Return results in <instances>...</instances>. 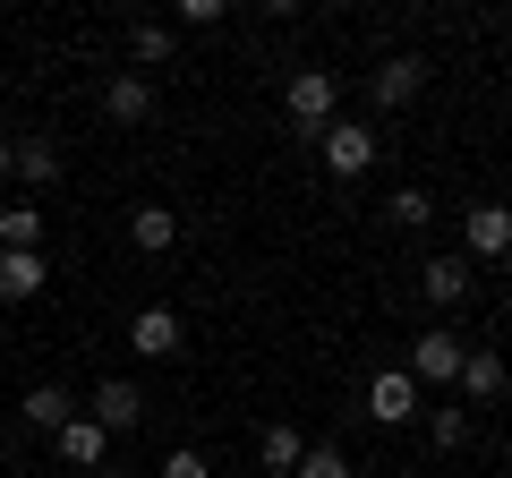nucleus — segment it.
<instances>
[{"label":"nucleus","instance_id":"7","mask_svg":"<svg viewBox=\"0 0 512 478\" xmlns=\"http://www.w3.org/2000/svg\"><path fill=\"white\" fill-rule=\"evenodd\" d=\"M86 419L103 427V436H128V427H146V393H137V385H120V376H111V385H94Z\"/></svg>","mask_w":512,"mask_h":478},{"label":"nucleus","instance_id":"20","mask_svg":"<svg viewBox=\"0 0 512 478\" xmlns=\"http://www.w3.org/2000/svg\"><path fill=\"white\" fill-rule=\"evenodd\" d=\"M384 214H393V231H427V222H436V197H427V188H393Z\"/></svg>","mask_w":512,"mask_h":478},{"label":"nucleus","instance_id":"8","mask_svg":"<svg viewBox=\"0 0 512 478\" xmlns=\"http://www.w3.org/2000/svg\"><path fill=\"white\" fill-rule=\"evenodd\" d=\"M419 86H427V60H419V52H393V60H384L376 77H367V94H376V111H402V103H410Z\"/></svg>","mask_w":512,"mask_h":478},{"label":"nucleus","instance_id":"3","mask_svg":"<svg viewBox=\"0 0 512 478\" xmlns=\"http://www.w3.org/2000/svg\"><path fill=\"white\" fill-rule=\"evenodd\" d=\"M316 146H325V171H333V180H367V163H376V129H367V120H333Z\"/></svg>","mask_w":512,"mask_h":478},{"label":"nucleus","instance_id":"12","mask_svg":"<svg viewBox=\"0 0 512 478\" xmlns=\"http://www.w3.org/2000/svg\"><path fill=\"white\" fill-rule=\"evenodd\" d=\"M18 419H26V427H43V436H60V427L77 419V393H69V385H35V393L18 402Z\"/></svg>","mask_w":512,"mask_h":478},{"label":"nucleus","instance_id":"24","mask_svg":"<svg viewBox=\"0 0 512 478\" xmlns=\"http://www.w3.org/2000/svg\"><path fill=\"white\" fill-rule=\"evenodd\" d=\"M180 26H222V0H180Z\"/></svg>","mask_w":512,"mask_h":478},{"label":"nucleus","instance_id":"16","mask_svg":"<svg viewBox=\"0 0 512 478\" xmlns=\"http://www.w3.org/2000/svg\"><path fill=\"white\" fill-rule=\"evenodd\" d=\"M495 393H504V359L495 350H470L461 359V402H495Z\"/></svg>","mask_w":512,"mask_h":478},{"label":"nucleus","instance_id":"17","mask_svg":"<svg viewBox=\"0 0 512 478\" xmlns=\"http://www.w3.org/2000/svg\"><path fill=\"white\" fill-rule=\"evenodd\" d=\"M18 180L26 188H52L60 180V146H52V137H18Z\"/></svg>","mask_w":512,"mask_h":478},{"label":"nucleus","instance_id":"2","mask_svg":"<svg viewBox=\"0 0 512 478\" xmlns=\"http://www.w3.org/2000/svg\"><path fill=\"white\" fill-rule=\"evenodd\" d=\"M128 350H137V359H180V350H188L180 308H163V299H154V308H137V316H128Z\"/></svg>","mask_w":512,"mask_h":478},{"label":"nucleus","instance_id":"22","mask_svg":"<svg viewBox=\"0 0 512 478\" xmlns=\"http://www.w3.org/2000/svg\"><path fill=\"white\" fill-rule=\"evenodd\" d=\"M427 436H436L444 453H453V444H470V410H461V402H453V410H427Z\"/></svg>","mask_w":512,"mask_h":478},{"label":"nucleus","instance_id":"4","mask_svg":"<svg viewBox=\"0 0 512 478\" xmlns=\"http://www.w3.org/2000/svg\"><path fill=\"white\" fill-rule=\"evenodd\" d=\"M367 419H376V427H410V419H419V376H410V368L367 376Z\"/></svg>","mask_w":512,"mask_h":478},{"label":"nucleus","instance_id":"6","mask_svg":"<svg viewBox=\"0 0 512 478\" xmlns=\"http://www.w3.org/2000/svg\"><path fill=\"white\" fill-rule=\"evenodd\" d=\"M461 248L470 257H512V205H461Z\"/></svg>","mask_w":512,"mask_h":478},{"label":"nucleus","instance_id":"18","mask_svg":"<svg viewBox=\"0 0 512 478\" xmlns=\"http://www.w3.org/2000/svg\"><path fill=\"white\" fill-rule=\"evenodd\" d=\"M171 43H180V35H171L163 18H146V26H128V60H137V69H163V60H171Z\"/></svg>","mask_w":512,"mask_h":478},{"label":"nucleus","instance_id":"5","mask_svg":"<svg viewBox=\"0 0 512 478\" xmlns=\"http://www.w3.org/2000/svg\"><path fill=\"white\" fill-rule=\"evenodd\" d=\"M461 359H470V350H461V333H444V325H427L419 342H410V376H419V385H461Z\"/></svg>","mask_w":512,"mask_h":478},{"label":"nucleus","instance_id":"1","mask_svg":"<svg viewBox=\"0 0 512 478\" xmlns=\"http://www.w3.org/2000/svg\"><path fill=\"white\" fill-rule=\"evenodd\" d=\"M282 111H291L299 137H325L333 120H342V77H333V69H299L291 94H282Z\"/></svg>","mask_w":512,"mask_h":478},{"label":"nucleus","instance_id":"23","mask_svg":"<svg viewBox=\"0 0 512 478\" xmlns=\"http://www.w3.org/2000/svg\"><path fill=\"white\" fill-rule=\"evenodd\" d=\"M154 478H214V470H205V453H188V444H180V453H163V470H154Z\"/></svg>","mask_w":512,"mask_h":478},{"label":"nucleus","instance_id":"13","mask_svg":"<svg viewBox=\"0 0 512 478\" xmlns=\"http://www.w3.org/2000/svg\"><path fill=\"white\" fill-rule=\"evenodd\" d=\"M299 453H308V436H299L291 419H274L265 436H256V461H265V478H291V470H299Z\"/></svg>","mask_w":512,"mask_h":478},{"label":"nucleus","instance_id":"10","mask_svg":"<svg viewBox=\"0 0 512 478\" xmlns=\"http://www.w3.org/2000/svg\"><path fill=\"white\" fill-rule=\"evenodd\" d=\"M43 282H52L43 248H0V299H35Z\"/></svg>","mask_w":512,"mask_h":478},{"label":"nucleus","instance_id":"15","mask_svg":"<svg viewBox=\"0 0 512 478\" xmlns=\"http://www.w3.org/2000/svg\"><path fill=\"white\" fill-rule=\"evenodd\" d=\"M128 239H137L146 257H163V248H180V214H171V205H137V214H128Z\"/></svg>","mask_w":512,"mask_h":478},{"label":"nucleus","instance_id":"19","mask_svg":"<svg viewBox=\"0 0 512 478\" xmlns=\"http://www.w3.org/2000/svg\"><path fill=\"white\" fill-rule=\"evenodd\" d=\"M0 248H43V205H0Z\"/></svg>","mask_w":512,"mask_h":478},{"label":"nucleus","instance_id":"25","mask_svg":"<svg viewBox=\"0 0 512 478\" xmlns=\"http://www.w3.org/2000/svg\"><path fill=\"white\" fill-rule=\"evenodd\" d=\"M0 180H18V137H0Z\"/></svg>","mask_w":512,"mask_h":478},{"label":"nucleus","instance_id":"21","mask_svg":"<svg viewBox=\"0 0 512 478\" xmlns=\"http://www.w3.org/2000/svg\"><path fill=\"white\" fill-rule=\"evenodd\" d=\"M291 478H350V453H342V444H308Z\"/></svg>","mask_w":512,"mask_h":478},{"label":"nucleus","instance_id":"9","mask_svg":"<svg viewBox=\"0 0 512 478\" xmlns=\"http://www.w3.org/2000/svg\"><path fill=\"white\" fill-rule=\"evenodd\" d=\"M419 291H427V308H461V299L478 291V274H470V257H427Z\"/></svg>","mask_w":512,"mask_h":478},{"label":"nucleus","instance_id":"11","mask_svg":"<svg viewBox=\"0 0 512 478\" xmlns=\"http://www.w3.org/2000/svg\"><path fill=\"white\" fill-rule=\"evenodd\" d=\"M103 111L120 120V129H137V120H154V86H146L137 69H120V77L103 86Z\"/></svg>","mask_w":512,"mask_h":478},{"label":"nucleus","instance_id":"14","mask_svg":"<svg viewBox=\"0 0 512 478\" xmlns=\"http://www.w3.org/2000/svg\"><path fill=\"white\" fill-rule=\"evenodd\" d=\"M52 444H60V461H69V470H94V461H103V453H111V436H103V427H94V419H86V410H77V419H69V427H60V436H52Z\"/></svg>","mask_w":512,"mask_h":478}]
</instances>
